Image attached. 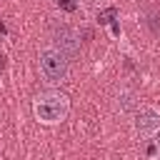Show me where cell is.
<instances>
[{
	"label": "cell",
	"mask_w": 160,
	"mask_h": 160,
	"mask_svg": "<svg viewBox=\"0 0 160 160\" xmlns=\"http://www.w3.org/2000/svg\"><path fill=\"white\" fill-rule=\"evenodd\" d=\"M32 112L35 118L42 122V125H58L68 118L70 112V100L68 95L62 92H55V90H48V92H40L35 100H32Z\"/></svg>",
	"instance_id": "obj_1"
},
{
	"label": "cell",
	"mask_w": 160,
	"mask_h": 160,
	"mask_svg": "<svg viewBox=\"0 0 160 160\" xmlns=\"http://www.w3.org/2000/svg\"><path fill=\"white\" fill-rule=\"evenodd\" d=\"M40 70L50 82H62L70 72V58L55 45L42 48L40 50Z\"/></svg>",
	"instance_id": "obj_2"
},
{
	"label": "cell",
	"mask_w": 160,
	"mask_h": 160,
	"mask_svg": "<svg viewBox=\"0 0 160 160\" xmlns=\"http://www.w3.org/2000/svg\"><path fill=\"white\" fill-rule=\"evenodd\" d=\"M132 128L140 138H152L160 132V110L152 105H140L132 112Z\"/></svg>",
	"instance_id": "obj_3"
},
{
	"label": "cell",
	"mask_w": 160,
	"mask_h": 160,
	"mask_svg": "<svg viewBox=\"0 0 160 160\" xmlns=\"http://www.w3.org/2000/svg\"><path fill=\"white\" fill-rule=\"evenodd\" d=\"M52 38H58L60 40V50L65 52V55H70V52H75L78 48H80V38H78V32L70 28V25H65V22H55L52 25Z\"/></svg>",
	"instance_id": "obj_4"
},
{
	"label": "cell",
	"mask_w": 160,
	"mask_h": 160,
	"mask_svg": "<svg viewBox=\"0 0 160 160\" xmlns=\"http://www.w3.org/2000/svg\"><path fill=\"white\" fill-rule=\"evenodd\" d=\"M135 108H138V105H135V95H132V92H120V95H118V110H120V112H128V110L135 112Z\"/></svg>",
	"instance_id": "obj_5"
},
{
	"label": "cell",
	"mask_w": 160,
	"mask_h": 160,
	"mask_svg": "<svg viewBox=\"0 0 160 160\" xmlns=\"http://www.w3.org/2000/svg\"><path fill=\"white\" fill-rule=\"evenodd\" d=\"M58 8H62V10H68V12H75V10L80 8V2H78V0H58Z\"/></svg>",
	"instance_id": "obj_6"
},
{
	"label": "cell",
	"mask_w": 160,
	"mask_h": 160,
	"mask_svg": "<svg viewBox=\"0 0 160 160\" xmlns=\"http://www.w3.org/2000/svg\"><path fill=\"white\" fill-rule=\"evenodd\" d=\"M8 65H10V58H8V52L0 48V75H5V72H8Z\"/></svg>",
	"instance_id": "obj_7"
},
{
	"label": "cell",
	"mask_w": 160,
	"mask_h": 160,
	"mask_svg": "<svg viewBox=\"0 0 160 160\" xmlns=\"http://www.w3.org/2000/svg\"><path fill=\"white\" fill-rule=\"evenodd\" d=\"M158 160H160V152H158Z\"/></svg>",
	"instance_id": "obj_8"
}]
</instances>
